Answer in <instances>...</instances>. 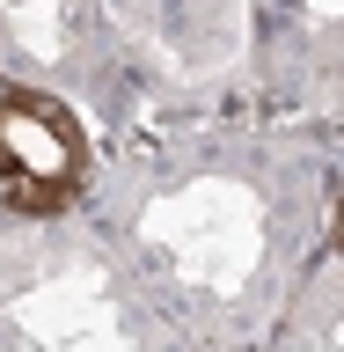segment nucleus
<instances>
[{"instance_id":"1","label":"nucleus","mask_w":344,"mask_h":352,"mask_svg":"<svg viewBox=\"0 0 344 352\" xmlns=\"http://www.w3.org/2000/svg\"><path fill=\"white\" fill-rule=\"evenodd\" d=\"M88 184V140L73 110L37 88L0 81V206L15 213H59Z\"/></svg>"}]
</instances>
